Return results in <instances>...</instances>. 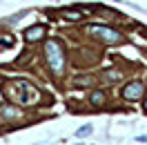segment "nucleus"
Returning a JSON list of instances; mask_svg holds the SVG:
<instances>
[{"instance_id":"nucleus-6","label":"nucleus","mask_w":147,"mask_h":145,"mask_svg":"<svg viewBox=\"0 0 147 145\" xmlns=\"http://www.w3.org/2000/svg\"><path fill=\"white\" fill-rule=\"evenodd\" d=\"M123 78V72H118V69H107V72H102V81L105 83H116Z\"/></svg>"},{"instance_id":"nucleus-4","label":"nucleus","mask_w":147,"mask_h":145,"mask_svg":"<svg viewBox=\"0 0 147 145\" xmlns=\"http://www.w3.org/2000/svg\"><path fill=\"white\" fill-rule=\"evenodd\" d=\"M120 94H123L125 100H140V96L145 94V87H143L140 81H131V83H127V85L123 87Z\"/></svg>"},{"instance_id":"nucleus-7","label":"nucleus","mask_w":147,"mask_h":145,"mask_svg":"<svg viewBox=\"0 0 147 145\" xmlns=\"http://www.w3.org/2000/svg\"><path fill=\"white\" fill-rule=\"evenodd\" d=\"M60 16H63L65 20H71V22H76V20L83 18V14L78 9H60Z\"/></svg>"},{"instance_id":"nucleus-11","label":"nucleus","mask_w":147,"mask_h":145,"mask_svg":"<svg viewBox=\"0 0 147 145\" xmlns=\"http://www.w3.org/2000/svg\"><path fill=\"white\" fill-rule=\"evenodd\" d=\"M89 134H92V125H85L76 132V136H89Z\"/></svg>"},{"instance_id":"nucleus-13","label":"nucleus","mask_w":147,"mask_h":145,"mask_svg":"<svg viewBox=\"0 0 147 145\" xmlns=\"http://www.w3.org/2000/svg\"><path fill=\"white\" fill-rule=\"evenodd\" d=\"M136 141L138 143H147V136H136Z\"/></svg>"},{"instance_id":"nucleus-5","label":"nucleus","mask_w":147,"mask_h":145,"mask_svg":"<svg viewBox=\"0 0 147 145\" xmlns=\"http://www.w3.org/2000/svg\"><path fill=\"white\" fill-rule=\"evenodd\" d=\"M45 34H47V27H45V25H34V27L25 29V40H27V43H38Z\"/></svg>"},{"instance_id":"nucleus-10","label":"nucleus","mask_w":147,"mask_h":145,"mask_svg":"<svg viewBox=\"0 0 147 145\" xmlns=\"http://www.w3.org/2000/svg\"><path fill=\"white\" fill-rule=\"evenodd\" d=\"M27 14H29L27 9H25V11H18V14H13V16H11V18L7 20V22H18V20L22 18V16H27Z\"/></svg>"},{"instance_id":"nucleus-14","label":"nucleus","mask_w":147,"mask_h":145,"mask_svg":"<svg viewBox=\"0 0 147 145\" xmlns=\"http://www.w3.org/2000/svg\"><path fill=\"white\" fill-rule=\"evenodd\" d=\"M145 109H147V100H145Z\"/></svg>"},{"instance_id":"nucleus-12","label":"nucleus","mask_w":147,"mask_h":145,"mask_svg":"<svg viewBox=\"0 0 147 145\" xmlns=\"http://www.w3.org/2000/svg\"><path fill=\"white\" fill-rule=\"evenodd\" d=\"M2 114H5V116H16L18 112H16V109H2Z\"/></svg>"},{"instance_id":"nucleus-9","label":"nucleus","mask_w":147,"mask_h":145,"mask_svg":"<svg viewBox=\"0 0 147 145\" xmlns=\"http://www.w3.org/2000/svg\"><path fill=\"white\" fill-rule=\"evenodd\" d=\"M89 100H92V105H102L105 103V94L102 91H94L92 96H89Z\"/></svg>"},{"instance_id":"nucleus-8","label":"nucleus","mask_w":147,"mask_h":145,"mask_svg":"<svg viewBox=\"0 0 147 145\" xmlns=\"http://www.w3.org/2000/svg\"><path fill=\"white\" fill-rule=\"evenodd\" d=\"M74 85H76V87H80V85L89 87V85H94V78L92 76H78V78H74Z\"/></svg>"},{"instance_id":"nucleus-2","label":"nucleus","mask_w":147,"mask_h":145,"mask_svg":"<svg viewBox=\"0 0 147 145\" xmlns=\"http://www.w3.org/2000/svg\"><path fill=\"white\" fill-rule=\"evenodd\" d=\"M45 56H47V63H49L54 74L65 72V51L58 40H47L45 43Z\"/></svg>"},{"instance_id":"nucleus-1","label":"nucleus","mask_w":147,"mask_h":145,"mask_svg":"<svg viewBox=\"0 0 147 145\" xmlns=\"http://www.w3.org/2000/svg\"><path fill=\"white\" fill-rule=\"evenodd\" d=\"M5 96L11 98L13 103H18V105H31V103H36L38 100V89L27 81H7L5 83Z\"/></svg>"},{"instance_id":"nucleus-3","label":"nucleus","mask_w":147,"mask_h":145,"mask_svg":"<svg viewBox=\"0 0 147 145\" xmlns=\"http://www.w3.org/2000/svg\"><path fill=\"white\" fill-rule=\"evenodd\" d=\"M87 34L100 38L105 45H118V43H123V34L120 31H116V29H111V27H102V25H89Z\"/></svg>"}]
</instances>
